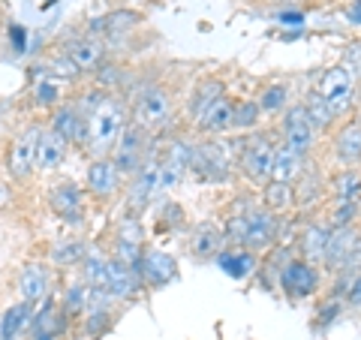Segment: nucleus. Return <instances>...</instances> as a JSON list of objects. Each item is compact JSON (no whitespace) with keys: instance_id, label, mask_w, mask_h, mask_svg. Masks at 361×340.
I'll return each mask as SVG.
<instances>
[{"instance_id":"obj_1","label":"nucleus","mask_w":361,"mask_h":340,"mask_svg":"<svg viewBox=\"0 0 361 340\" xmlns=\"http://www.w3.org/2000/svg\"><path fill=\"white\" fill-rule=\"evenodd\" d=\"M127 118H123V106L115 97H106L94 111L87 115V135H85V148L99 160L118 145Z\"/></svg>"},{"instance_id":"obj_2","label":"nucleus","mask_w":361,"mask_h":340,"mask_svg":"<svg viewBox=\"0 0 361 340\" xmlns=\"http://www.w3.org/2000/svg\"><path fill=\"white\" fill-rule=\"evenodd\" d=\"M313 90L334 109V115H337V118H343V115H349V111L355 109L358 82H355L353 75H349V70H346V66H341V63L325 66V70L316 75Z\"/></svg>"},{"instance_id":"obj_3","label":"nucleus","mask_w":361,"mask_h":340,"mask_svg":"<svg viewBox=\"0 0 361 340\" xmlns=\"http://www.w3.org/2000/svg\"><path fill=\"white\" fill-rule=\"evenodd\" d=\"M274 148L277 142H271V135L256 133L247 135L238 154V169L250 184H268L271 181V166H274Z\"/></svg>"},{"instance_id":"obj_4","label":"nucleus","mask_w":361,"mask_h":340,"mask_svg":"<svg viewBox=\"0 0 361 340\" xmlns=\"http://www.w3.org/2000/svg\"><path fill=\"white\" fill-rule=\"evenodd\" d=\"M244 214V235H241V247L244 250H268L271 244L280 238V226H283V220H280V214L268 211L265 205L262 208H238Z\"/></svg>"},{"instance_id":"obj_5","label":"nucleus","mask_w":361,"mask_h":340,"mask_svg":"<svg viewBox=\"0 0 361 340\" xmlns=\"http://www.w3.org/2000/svg\"><path fill=\"white\" fill-rule=\"evenodd\" d=\"M280 289L286 292L292 301H301V298H310L316 289H319V265L307 262V259H286L280 265Z\"/></svg>"},{"instance_id":"obj_6","label":"nucleus","mask_w":361,"mask_h":340,"mask_svg":"<svg viewBox=\"0 0 361 340\" xmlns=\"http://www.w3.org/2000/svg\"><path fill=\"white\" fill-rule=\"evenodd\" d=\"M193 172L202 181H211V184H220V181H229L232 178V160H229V151L226 145L220 142H202L193 148Z\"/></svg>"},{"instance_id":"obj_7","label":"nucleus","mask_w":361,"mask_h":340,"mask_svg":"<svg viewBox=\"0 0 361 340\" xmlns=\"http://www.w3.org/2000/svg\"><path fill=\"white\" fill-rule=\"evenodd\" d=\"M280 135H283V142L289 148H295L301 154H307L316 142V127L310 115L304 111L301 103H292L286 111H283V121H280Z\"/></svg>"},{"instance_id":"obj_8","label":"nucleus","mask_w":361,"mask_h":340,"mask_svg":"<svg viewBox=\"0 0 361 340\" xmlns=\"http://www.w3.org/2000/svg\"><path fill=\"white\" fill-rule=\"evenodd\" d=\"M172 115V99L163 87H151L135 99V109H133V118H135V127H142L145 133L163 127Z\"/></svg>"},{"instance_id":"obj_9","label":"nucleus","mask_w":361,"mask_h":340,"mask_svg":"<svg viewBox=\"0 0 361 340\" xmlns=\"http://www.w3.org/2000/svg\"><path fill=\"white\" fill-rule=\"evenodd\" d=\"M331 154L341 169H361V115L349 118L331 135Z\"/></svg>"},{"instance_id":"obj_10","label":"nucleus","mask_w":361,"mask_h":340,"mask_svg":"<svg viewBox=\"0 0 361 340\" xmlns=\"http://www.w3.org/2000/svg\"><path fill=\"white\" fill-rule=\"evenodd\" d=\"M39 135H42L39 127H27L18 139H13V145H9V151H6V169L13 178H27L33 169H37Z\"/></svg>"},{"instance_id":"obj_11","label":"nucleus","mask_w":361,"mask_h":340,"mask_svg":"<svg viewBox=\"0 0 361 340\" xmlns=\"http://www.w3.org/2000/svg\"><path fill=\"white\" fill-rule=\"evenodd\" d=\"M142 154H145V130L127 123L121 133V139L115 145V154H111V163L118 166V172H139L142 169Z\"/></svg>"},{"instance_id":"obj_12","label":"nucleus","mask_w":361,"mask_h":340,"mask_svg":"<svg viewBox=\"0 0 361 340\" xmlns=\"http://www.w3.org/2000/svg\"><path fill=\"white\" fill-rule=\"evenodd\" d=\"M63 51L70 54V61L78 66L82 73H90V70H99L106 61V45L99 37L94 33H82V37H73L70 42L63 45Z\"/></svg>"},{"instance_id":"obj_13","label":"nucleus","mask_w":361,"mask_h":340,"mask_svg":"<svg viewBox=\"0 0 361 340\" xmlns=\"http://www.w3.org/2000/svg\"><path fill=\"white\" fill-rule=\"evenodd\" d=\"M304 175H307V154L289 148L286 142H277V148H274V166H271V181L298 184Z\"/></svg>"},{"instance_id":"obj_14","label":"nucleus","mask_w":361,"mask_h":340,"mask_svg":"<svg viewBox=\"0 0 361 340\" xmlns=\"http://www.w3.org/2000/svg\"><path fill=\"white\" fill-rule=\"evenodd\" d=\"M329 235H331L329 223H319V220L304 223V229L298 235V253H301V259H307V262H313V265H325Z\"/></svg>"},{"instance_id":"obj_15","label":"nucleus","mask_w":361,"mask_h":340,"mask_svg":"<svg viewBox=\"0 0 361 340\" xmlns=\"http://www.w3.org/2000/svg\"><path fill=\"white\" fill-rule=\"evenodd\" d=\"M106 296L109 298H133L139 292V268L123 265L121 259L111 256L106 262Z\"/></svg>"},{"instance_id":"obj_16","label":"nucleus","mask_w":361,"mask_h":340,"mask_svg":"<svg viewBox=\"0 0 361 340\" xmlns=\"http://www.w3.org/2000/svg\"><path fill=\"white\" fill-rule=\"evenodd\" d=\"M49 205L66 223H82V217H85V199H82V190H78L75 184L51 187L49 190Z\"/></svg>"},{"instance_id":"obj_17","label":"nucleus","mask_w":361,"mask_h":340,"mask_svg":"<svg viewBox=\"0 0 361 340\" xmlns=\"http://www.w3.org/2000/svg\"><path fill=\"white\" fill-rule=\"evenodd\" d=\"M63 313H66L63 308L45 298V304L33 313V320L27 325V340H58L63 332Z\"/></svg>"},{"instance_id":"obj_18","label":"nucleus","mask_w":361,"mask_h":340,"mask_svg":"<svg viewBox=\"0 0 361 340\" xmlns=\"http://www.w3.org/2000/svg\"><path fill=\"white\" fill-rule=\"evenodd\" d=\"M139 274L151 283V286H166L172 283L178 274V262L175 256H169L163 250H145L142 262H139Z\"/></svg>"},{"instance_id":"obj_19","label":"nucleus","mask_w":361,"mask_h":340,"mask_svg":"<svg viewBox=\"0 0 361 340\" xmlns=\"http://www.w3.org/2000/svg\"><path fill=\"white\" fill-rule=\"evenodd\" d=\"M142 21H145L142 13H135V9H111V13L90 21V33L94 37H121V33H130L133 28H139Z\"/></svg>"},{"instance_id":"obj_20","label":"nucleus","mask_w":361,"mask_h":340,"mask_svg":"<svg viewBox=\"0 0 361 340\" xmlns=\"http://www.w3.org/2000/svg\"><path fill=\"white\" fill-rule=\"evenodd\" d=\"M118 187H121V172L109 157H99V160L87 166V190L94 193V196L109 199L118 193Z\"/></svg>"},{"instance_id":"obj_21","label":"nucleus","mask_w":361,"mask_h":340,"mask_svg":"<svg viewBox=\"0 0 361 340\" xmlns=\"http://www.w3.org/2000/svg\"><path fill=\"white\" fill-rule=\"evenodd\" d=\"M66 148H70V142H66L61 133L42 130L39 148H37V169H39V172H45V175L54 172V169H61L63 160H66Z\"/></svg>"},{"instance_id":"obj_22","label":"nucleus","mask_w":361,"mask_h":340,"mask_svg":"<svg viewBox=\"0 0 361 340\" xmlns=\"http://www.w3.org/2000/svg\"><path fill=\"white\" fill-rule=\"evenodd\" d=\"M51 130L61 133L70 145H85V135H87V118L82 115L78 106H61L51 118Z\"/></svg>"},{"instance_id":"obj_23","label":"nucleus","mask_w":361,"mask_h":340,"mask_svg":"<svg viewBox=\"0 0 361 340\" xmlns=\"http://www.w3.org/2000/svg\"><path fill=\"white\" fill-rule=\"evenodd\" d=\"M358 235L361 232L355 229V226H337V229H331V235H329V250H325V268L341 271L343 262L349 259V253H353Z\"/></svg>"},{"instance_id":"obj_24","label":"nucleus","mask_w":361,"mask_h":340,"mask_svg":"<svg viewBox=\"0 0 361 340\" xmlns=\"http://www.w3.org/2000/svg\"><path fill=\"white\" fill-rule=\"evenodd\" d=\"M190 250L196 259H217L226 250V232H220L214 223L196 226L193 238H190Z\"/></svg>"},{"instance_id":"obj_25","label":"nucleus","mask_w":361,"mask_h":340,"mask_svg":"<svg viewBox=\"0 0 361 340\" xmlns=\"http://www.w3.org/2000/svg\"><path fill=\"white\" fill-rule=\"evenodd\" d=\"M18 289H21V298L30 301V304L45 301L49 298V271H45L39 262H27L21 268Z\"/></svg>"},{"instance_id":"obj_26","label":"nucleus","mask_w":361,"mask_h":340,"mask_svg":"<svg viewBox=\"0 0 361 340\" xmlns=\"http://www.w3.org/2000/svg\"><path fill=\"white\" fill-rule=\"evenodd\" d=\"M160 187H163L160 166L139 169V175H135V184H133V193H130V211H142L157 196V190H160Z\"/></svg>"},{"instance_id":"obj_27","label":"nucleus","mask_w":361,"mask_h":340,"mask_svg":"<svg viewBox=\"0 0 361 340\" xmlns=\"http://www.w3.org/2000/svg\"><path fill=\"white\" fill-rule=\"evenodd\" d=\"M232 121H235V99L223 97L211 111H205V118L196 121V127L202 135H223L232 130Z\"/></svg>"},{"instance_id":"obj_28","label":"nucleus","mask_w":361,"mask_h":340,"mask_svg":"<svg viewBox=\"0 0 361 340\" xmlns=\"http://www.w3.org/2000/svg\"><path fill=\"white\" fill-rule=\"evenodd\" d=\"M223 97H226V85L220 78H205V82L193 90V97H190V115H193V121L205 118V111H211Z\"/></svg>"},{"instance_id":"obj_29","label":"nucleus","mask_w":361,"mask_h":340,"mask_svg":"<svg viewBox=\"0 0 361 340\" xmlns=\"http://www.w3.org/2000/svg\"><path fill=\"white\" fill-rule=\"evenodd\" d=\"M262 205L274 214H286L298 205L295 202V184H283V181H268L262 184Z\"/></svg>"},{"instance_id":"obj_30","label":"nucleus","mask_w":361,"mask_h":340,"mask_svg":"<svg viewBox=\"0 0 361 340\" xmlns=\"http://www.w3.org/2000/svg\"><path fill=\"white\" fill-rule=\"evenodd\" d=\"M301 106H304V111H307V115H310V121H313L316 133H329V130L334 127V123L341 121V118L334 115V109H331L329 103H325V99H322L319 94H316L313 87H310V94L301 99Z\"/></svg>"},{"instance_id":"obj_31","label":"nucleus","mask_w":361,"mask_h":340,"mask_svg":"<svg viewBox=\"0 0 361 340\" xmlns=\"http://www.w3.org/2000/svg\"><path fill=\"white\" fill-rule=\"evenodd\" d=\"M33 320V304L30 301H21L6 308L4 320H0V340H16L21 334V328H27Z\"/></svg>"},{"instance_id":"obj_32","label":"nucleus","mask_w":361,"mask_h":340,"mask_svg":"<svg viewBox=\"0 0 361 340\" xmlns=\"http://www.w3.org/2000/svg\"><path fill=\"white\" fill-rule=\"evenodd\" d=\"M331 199L361 202V169H341L331 178Z\"/></svg>"},{"instance_id":"obj_33","label":"nucleus","mask_w":361,"mask_h":340,"mask_svg":"<svg viewBox=\"0 0 361 340\" xmlns=\"http://www.w3.org/2000/svg\"><path fill=\"white\" fill-rule=\"evenodd\" d=\"M217 259H220L226 274H232V277H247L256 268V256L250 250H244V247H229V250H223Z\"/></svg>"},{"instance_id":"obj_34","label":"nucleus","mask_w":361,"mask_h":340,"mask_svg":"<svg viewBox=\"0 0 361 340\" xmlns=\"http://www.w3.org/2000/svg\"><path fill=\"white\" fill-rule=\"evenodd\" d=\"M51 262L54 265H78V262H85V256H87V247L82 238H63V241H58L51 247Z\"/></svg>"},{"instance_id":"obj_35","label":"nucleus","mask_w":361,"mask_h":340,"mask_svg":"<svg viewBox=\"0 0 361 340\" xmlns=\"http://www.w3.org/2000/svg\"><path fill=\"white\" fill-rule=\"evenodd\" d=\"M325 214H329V223L331 229H337V226H355L358 214H361V202H349V199H331L329 208H325Z\"/></svg>"},{"instance_id":"obj_36","label":"nucleus","mask_w":361,"mask_h":340,"mask_svg":"<svg viewBox=\"0 0 361 340\" xmlns=\"http://www.w3.org/2000/svg\"><path fill=\"white\" fill-rule=\"evenodd\" d=\"M289 103V87L283 82H271L262 94H259V109L268 111V115H277V111H286Z\"/></svg>"},{"instance_id":"obj_37","label":"nucleus","mask_w":361,"mask_h":340,"mask_svg":"<svg viewBox=\"0 0 361 340\" xmlns=\"http://www.w3.org/2000/svg\"><path fill=\"white\" fill-rule=\"evenodd\" d=\"M106 262H109V259L97 256V253H87L85 256V283L97 292V296H106V283H109L106 280Z\"/></svg>"},{"instance_id":"obj_38","label":"nucleus","mask_w":361,"mask_h":340,"mask_svg":"<svg viewBox=\"0 0 361 340\" xmlns=\"http://www.w3.org/2000/svg\"><path fill=\"white\" fill-rule=\"evenodd\" d=\"M259 99H235V121H232V130H256L259 123Z\"/></svg>"},{"instance_id":"obj_39","label":"nucleus","mask_w":361,"mask_h":340,"mask_svg":"<svg viewBox=\"0 0 361 340\" xmlns=\"http://www.w3.org/2000/svg\"><path fill=\"white\" fill-rule=\"evenodd\" d=\"M115 325V313H111L109 308H94L90 313H85V334L87 337H103L109 334V328Z\"/></svg>"},{"instance_id":"obj_40","label":"nucleus","mask_w":361,"mask_h":340,"mask_svg":"<svg viewBox=\"0 0 361 340\" xmlns=\"http://www.w3.org/2000/svg\"><path fill=\"white\" fill-rule=\"evenodd\" d=\"M49 78H54V82H73V78L82 75V70L70 61V54L66 51H58L54 58L49 61V73H45Z\"/></svg>"},{"instance_id":"obj_41","label":"nucleus","mask_w":361,"mask_h":340,"mask_svg":"<svg viewBox=\"0 0 361 340\" xmlns=\"http://www.w3.org/2000/svg\"><path fill=\"white\" fill-rule=\"evenodd\" d=\"M33 99H37V106H54L61 99V82L42 75L37 82V87H33Z\"/></svg>"},{"instance_id":"obj_42","label":"nucleus","mask_w":361,"mask_h":340,"mask_svg":"<svg viewBox=\"0 0 361 340\" xmlns=\"http://www.w3.org/2000/svg\"><path fill=\"white\" fill-rule=\"evenodd\" d=\"M90 296H94V289H90L87 283H82V286H73L70 292H66V298H63V310H66V313H73V316H75V313H82Z\"/></svg>"},{"instance_id":"obj_43","label":"nucleus","mask_w":361,"mask_h":340,"mask_svg":"<svg viewBox=\"0 0 361 340\" xmlns=\"http://www.w3.org/2000/svg\"><path fill=\"white\" fill-rule=\"evenodd\" d=\"M341 66H346L349 75L361 85V42H349L341 51Z\"/></svg>"},{"instance_id":"obj_44","label":"nucleus","mask_w":361,"mask_h":340,"mask_svg":"<svg viewBox=\"0 0 361 340\" xmlns=\"http://www.w3.org/2000/svg\"><path fill=\"white\" fill-rule=\"evenodd\" d=\"M343 280H346V286H349V280H353L355 274H361V235H358V241H355V247H353V253H349V259L343 262V268L337 271Z\"/></svg>"},{"instance_id":"obj_45","label":"nucleus","mask_w":361,"mask_h":340,"mask_svg":"<svg viewBox=\"0 0 361 340\" xmlns=\"http://www.w3.org/2000/svg\"><path fill=\"white\" fill-rule=\"evenodd\" d=\"M97 82L103 85V87H118L123 82V75L118 66H99V75H97Z\"/></svg>"},{"instance_id":"obj_46","label":"nucleus","mask_w":361,"mask_h":340,"mask_svg":"<svg viewBox=\"0 0 361 340\" xmlns=\"http://www.w3.org/2000/svg\"><path fill=\"white\" fill-rule=\"evenodd\" d=\"M346 304H349V308H355V310H361V274H355L353 280H349V286H346Z\"/></svg>"},{"instance_id":"obj_47","label":"nucleus","mask_w":361,"mask_h":340,"mask_svg":"<svg viewBox=\"0 0 361 340\" xmlns=\"http://www.w3.org/2000/svg\"><path fill=\"white\" fill-rule=\"evenodd\" d=\"M9 205H13V187L6 181H0V211H6Z\"/></svg>"},{"instance_id":"obj_48","label":"nucleus","mask_w":361,"mask_h":340,"mask_svg":"<svg viewBox=\"0 0 361 340\" xmlns=\"http://www.w3.org/2000/svg\"><path fill=\"white\" fill-rule=\"evenodd\" d=\"M180 220H184V211H180L178 205H166V223L175 226V223H180Z\"/></svg>"},{"instance_id":"obj_49","label":"nucleus","mask_w":361,"mask_h":340,"mask_svg":"<svg viewBox=\"0 0 361 340\" xmlns=\"http://www.w3.org/2000/svg\"><path fill=\"white\" fill-rule=\"evenodd\" d=\"M337 310H341V304H329V308H322V310H319V322H325V325L334 322V313H337Z\"/></svg>"}]
</instances>
